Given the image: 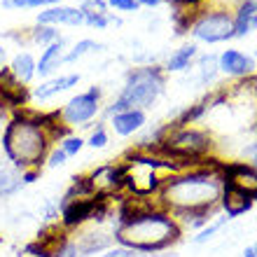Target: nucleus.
<instances>
[{
	"label": "nucleus",
	"instance_id": "4be33fe9",
	"mask_svg": "<svg viewBox=\"0 0 257 257\" xmlns=\"http://www.w3.org/2000/svg\"><path fill=\"white\" fill-rule=\"evenodd\" d=\"M19 187H21V171L14 169L12 164L10 166L0 164V196H12Z\"/></svg>",
	"mask_w": 257,
	"mask_h": 257
},
{
	"label": "nucleus",
	"instance_id": "aec40b11",
	"mask_svg": "<svg viewBox=\"0 0 257 257\" xmlns=\"http://www.w3.org/2000/svg\"><path fill=\"white\" fill-rule=\"evenodd\" d=\"M35 59L28 52H19V54L12 59V63H10V73L17 77V80L21 82V84H28V82L33 80L35 75Z\"/></svg>",
	"mask_w": 257,
	"mask_h": 257
},
{
	"label": "nucleus",
	"instance_id": "ea45409f",
	"mask_svg": "<svg viewBox=\"0 0 257 257\" xmlns=\"http://www.w3.org/2000/svg\"><path fill=\"white\" fill-rule=\"evenodd\" d=\"M252 26H257V17H255V19H252Z\"/></svg>",
	"mask_w": 257,
	"mask_h": 257
},
{
	"label": "nucleus",
	"instance_id": "ddd939ff",
	"mask_svg": "<svg viewBox=\"0 0 257 257\" xmlns=\"http://www.w3.org/2000/svg\"><path fill=\"white\" fill-rule=\"evenodd\" d=\"M80 10H82V14H84V24H89V26L105 28L110 21L119 24L115 17L108 14V3H105V0H84Z\"/></svg>",
	"mask_w": 257,
	"mask_h": 257
},
{
	"label": "nucleus",
	"instance_id": "5701e85b",
	"mask_svg": "<svg viewBox=\"0 0 257 257\" xmlns=\"http://www.w3.org/2000/svg\"><path fill=\"white\" fill-rule=\"evenodd\" d=\"M194 54H196L194 45H185L183 49H178L176 54L169 59V70H185V68L190 66L192 59H194Z\"/></svg>",
	"mask_w": 257,
	"mask_h": 257
},
{
	"label": "nucleus",
	"instance_id": "bb28decb",
	"mask_svg": "<svg viewBox=\"0 0 257 257\" xmlns=\"http://www.w3.org/2000/svg\"><path fill=\"white\" fill-rule=\"evenodd\" d=\"M59 148L66 152V157H75V155H80V150L84 148V141H82L80 136L68 134L66 138H61V141H59Z\"/></svg>",
	"mask_w": 257,
	"mask_h": 257
},
{
	"label": "nucleus",
	"instance_id": "20e7f679",
	"mask_svg": "<svg viewBox=\"0 0 257 257\" xmlns=\"http://www.w3.org/2000/svg\"><path fill=\"white\" fill-rule=\"evenodd\" d=\"M124 169V190L136 199H148L152 194H159L166 178H162L157 171H180L183 166L171 159H157L152 155L131 152L122 162Z\"/></svg>",
	"mask_w": 257,
	"mask_h": 257
},
{
	"label": "nucleus",
	"instance_id": "f8f14e48",
	"mask_svg": "<svg viewBox=\"0 0 257 257\" xmlns=\"http://www.w3.org/2000/svg\"><path fill=\"white\" fill-rule=\"evenodd\" d=\"M38 24L40 26H82L84 24V14H82L80 7L54 5L38 14Z\"/></svg>",
	"mask_w": 257,
	"mask_h": 257
},
{
	"label": "nucleus",
	"instance_id": "cd10ccee",
	"mask_svg": "<svg viewBox=\"0 0 257 257\" xmlns=\"http://www.w3.org/2000/svg\"><path fill=\"white\" fill-rule=\"evenodd\" d=\"M89 145L94 150H103L105 145H108V131H105V126L103 124H98V126L91 131V136H89Z\"/></svg>",
	"mask_w": 257,
	"mask_h": 257
},
{
	"label": "nucleus",
	"instance_id": "a878e982",
	"mask_svg": "<svg viewBox=\"0 0 257 257\" xmlns=\"http://www.w3.org/2000/svg\"><path fill=\"white\" fill-rule=\"evenodd\" d=\"M61 0H3V7H19V10H33V7H54Z\"/></svg>",
	"mask_w": 257,
	"mask_h": 257
},
{
	"label": "nucleus",
	"instance_id": "4468645a",
	"mask_svg": "<svg viewBox=\"0 0 257 257\" xmlns=\"http://www.w3.org/2000/svg\"><path fill=\"white\" fill-rule=\"evenodd\" d=\"M143 124H145V112L143 110H124V112L112 115V119H110V126L115 128L117 136L136 134Z\"/></svg>",
	"mask_w": 257,
	"mask_h": 257
},
{
	"label": "nucleus",
	"instance_id": "473e14b6",
	"mask_svg": "<svg viewBox=\"0 0 257 257\" xmlns=\"http://www.w3.org/2000/svg\"><path fill=\"white\" fill-rule=\"evenodd\" d=\"M103 257H141V255L136 250H128V248H122V245H119V248H108Z\"/></svg>",
	"mask_w": 257,
	"mask_h": 257
},
{
	"label": "nucleus",
	"instance_id": "c9c22d12",
	"mask_svg": "<svg viewBox=\"0 0 257 257\" xmlns=\"http://www.w3.org/2000/svg\"><path fill=\"white\" fill-rule=\"evenodd\" d=\"M138 5H148V7H155V5H159V0H136Z\"/></svg>",
	"mask_w": 257,
	"mask_h": 257
},
{
	"label": "nucleus",
	"instance_id": "f704fd0d",
	"mask_svg": "<svg viewBox=\"0 0 257 257\" xmlns=\"http://www.w3.org/2000/svg\"><path fill=\"white\" fill-rule=\"evenodd\" d=\"M243 257H257V243L248 245V248L243 250Z\"/></svg>",
	"mask_w": 257,
	"mask_h": 257
},
{
	"label": "nucleus",
	"instance_id": "b1692460",
	"mask_svg": "<svg viewBox=\"0 0 257 257\" xmlns=\"http://www.w3.org/2000/svg\"><path fill=\"white\" fill-rule=\"evenodd\" d=\"M96 49H101V45L94 40H80L77 45H75L68 54H63V63H73L77 61V59H82L84 54H89V52H96Z\"/></svg>",
	"mask_w": 257,
	"mask_h": 257
},
{
	"label": "nucleus",
	"instance_id": "c85d7f7f",
	"mask_svg": "<svg viewBox=\"0 0 257 257\" xmlns=\"http://www.w3.org/2000/svg\"><path fill=\"white\" fill-rule=\"evenodd\" d=\"M66 152H63L59 145H54V148L49 150V155H47V159H45V164H47L49 169H56V166H63L66 164Z\"/></svg>",
	"mask_w": 257,
	"mask_h": 257
},
{
	"label": "nucleus",
	"instance_id": "a211bd4d",
	"mask_svg": "<svg viewBox=\"0 0 257 257\" xmlns=\"http://www.w3.org/2000/svg\"><path fill=\"white\" fill-rule=\"evenodd\" d=\"M80 82V75H61V77H52V80L42 82L40 87L33 91V96L38 98V101H47V98H52V96L61 94V91H66V89L75 87Z\"/></svg>",
	"mask_w": 257,
	"mask_h": 257
},
{
	"label": "nucleus",
	"instance_id": "a19ab883",
	"mask_svg": "<svg viewBox=\"0 0 257 257\" xmlns=\"http://www.w3.org/2000/svg\"><path fill=\"white\" fill-rule=\"evenodd\" d=\"M255 56H257V52H255Z\"/></svg>",
	"mask_w": 257,
	"mask_h": 257
},
{
	"label": "nucleus",
	"instance_id": "393cba45",
	"mask_svg": "<svg viewBox=\"0 0 257 257\" xmlns=\"http://www.w3.org/2000/svg\"><path fill=\"white\" fill-rule=\"evenodd\" d=\"M31 38H33V42H40V45H52V42L61 40V35L54 26H40V24H38V28L31 31Z\"/></svg>",
	"mask_w": 257,
	"mask_h": 257
},
{
	"label": "nucleus",
	"instance_id": "58836bf2",
	"mask_svg": "<svg viewBox=\"0 0 257 257\" xmlns=\"http://www.w3.org/2000/svg\"><path fill=\"white\" fill-rule=\"evenodd\" d=\"M5 112H7V110H5V105L0 103V122H3V117H5Z\"/></svg>",
	"mask_w": 257,
	"mask_h": 257
},
{
	"label": "nucleus",
	"instance_id": "0eeeda50",
	"mask_svg": "<svg viewBox=\"0 0 257 257\" xmlns=\"http://www.w3.org/2000/svg\"><path fill=\"white\" fill-rule=\"evenodd\" d=\"M98 110H101V91L96 87H91L89 91H84V94L73 96V98L59 110V119H61L66 126H82V124L91 122Z\"/></svg>",
	"mask_w": 257,
	"mask_h": 257
},
{
	"label": "nucleus",
	"instance_id": "72a5a7b5",
	"mask_svg": "<svg viewBox=\"0 0 257 257\" xmlns=\"http://www.w3.org/2000/svg\"><path fill=\"white\" fill-rule=\"evenodd\" d=\"M54 257H82V252L77 250V245H75V241H68L66 245H63L61 250L56 252Z\"/></svg>",
	"mask_w": 257,
	"mask_h": 257
},
{
	"label": "nucleus",
	"instance_id": "6ab92c4d",
	"mask_svg": "<svg viewBox=\"0 0 257 257\" xmlns=\"http://www.w3.org/2000/svg\"><path fill=\"white\" fill-rule=\"evenodd\" d=\"M220 203H222V208H224V213H227V217H238V215H243V213H248V210L252 208L250 199H248L245 194H241V192L231 190V187H224V190H222Z\"/></svg>",
	"mask_w": 257,
	"mask_h": 257
},
{
	"label": "nucleus",
	"instance_id": "7c9ffc66",
	"mask_svg": "<svg viewBox=\"0 0 257 257\" xmlns=\"http://www.w3.org/2000/svg\"><path fill=\"white\" fill-rule=\"evenodd\" d=\"M217 59L215 56H206V59H201V75H203V80H210L213 75H215L217 70Z\"/></svg>",
	"mask_w": 257,
	"mask_h": 257
},
{
	"label": "nucleus",
	"instance_id": "39448f33",
	"mask_svg": "<svg viewBox=\"0 0 257 257\" xmlns=\"http://www.w3.org/2000/svg\"><path fill=\"white\" fill-rule=\"evenodd\" d=\"M164 87V77L157 68H136L128 73L126 84L122 94L115 98V103L108 108L110 115L124 112V110H143L150 108Z\"/></svg>",
	"mask_w": 257,
	"mask_h": 257
},
{
	"label": "nucleus",
	"instance_id": "7ed1b4c3",
	"mask_svg": "<svg viewBox=\"0 0 257 257\" xmlns=\"http://www.w3.org/2000/svg\"><path fill=\"white\" fill-rule=\"evenodd\" d=\"M222 190V169H217L215 164H208L201 169H192L166 178L159 190V199H162V208L171 210L173 215L208 213L220 203Z\"/></svg>",
	"mask_w": 257,
	"mask_h": 257
},
{
	"label": "nucleus",
	"instance_id": "e433bc0d",
	"mask_svg": "<svg viewBox=\"0 0 257 257\" xmlns=\"http://www.w3.org/2000/svg\"><path fill=\"white\" fill-rule=\"evenodd\" d=\"M169 3H185V5H192V3H199V0H169Z\"/></svg>",
	"mask_w": 257,
	"mask_h": 257
},
{
	"label": "nucleus",
	"instance_id": "9b49d317",
	"mask_svg": "<svg viewBox=\"0 0 257 257\" xmlns=\"http://www.w3.org/2000/svg\"><path fill=\"white\" fill-rule=\"evenodd\" d=\"M28 101V89L26 84H21L12 73L10 68H0V103L5 105V110H17L24 108Z\"/></svg>",
	"mask_w": 257,
	"mask_h": 257
},
{
	"label": "nucleus",
	"instance_id": "f3484780",
	"mask_svg": "<svg viewBox=\"0 0 257 257\" xmlns=\"http://www.w3.org/2000/svg\"><path fill=\"white\" fill-rule=\"evenodd\" d=\"M61 63H63V40H56V42H52V45L45 47L40 61L35 63V66H38L35 73L40 75V77H49Z\"/></svg>",
	"mask_w": 257,
	"mask_h": 257
},
{
	"label": "nucleus",
	"instance_id": "423d86ee",
	"mask_svg": "<svg viewBox=\"0 0 257 257\" xmlns=\"http://www.w3.org/2000/svg\"><path fill=\"white\" fill-rule=\"evenodd\" d=\"M210 148H213L210 136L199 131V128H176L159 143V150L173 159H180V166H183V162L203 159L210 152Z\"/></svg>",
	"mask_w": 257,
	"mask_h": 257
},
{
	"label": "nucleus",
	"instance_id": "9d476101",
	"mask_svg": "<svg viewBox=\"0 0 257 257\" xmlns=\"http://www.w3.org/2000/svg\"><path fill=\"white\" fill-rule=\"evenodd\" d=\"M222 180L224 187L245 194L252 203L257 201V169L250 164H227L222 169Z\"/></svg>",
	"mask_w": 257,
	"mask_h": 257
},
{
	"label": "nucleus",
	"instance_id": "f03ea898",
	"mask_svg": "<svg viewBox=\"0 0 257 257\" xmlns=\"http://www.w3.org/2000/svg\"><path fill=\"white\" fill-rule=\"evenodd\" d=\"M56 122H59V110L49 115H33V112L17 110L7 119L3 136H0V148H3L5 159L19 171H40L49 150L56 143L52 134V126Z\"/></svg>",
	"mask_w": 257,
	"mask_h": 257
},
{
	"label": "nucleus",
	"instance_id": "412c9836",
	"mask_svg": "<svg viewBox=\"0 0 257 257\" xmlns=\"http://www.w3.org/2000/svg\"><path fill=\"white\" fill-rule=\"evenodd\" d=\"M257 17V3L255 0H245L243 5L238 7V14L234 19V35H245L252 26V19Z\"/></svg>",
	"mask_w": 257,
	"mask_h": 257
},
{
	"label": "nucleus",
	"instance_id": "c756f323",
	"mask_svg": "<svg viewBox=\"0 0 257 257\" xmlns=\"http://www.w3.org/2000/svg\"><path fill=\"white\" fill-rule=\"evenodd\" d=\"M222 224H224V220H217V222L208 224L206 229H201V231H199V234L194 236V243H206V241H210V238H213V234H215L217 229H222Z\"/></svg>",
	"mask_w": 257,
	"mask_h": 257
},
{
	"label": "nucleus",
	"instance_id": "2f4dec72",
	"mask_svg": "<svg viewBox=\"0 0 257 257\" xmlns=\"http://www.w3.org/2000/svg\"><path fill=\"white\" fill-rule=\"evenodd\" d=\"M108 7H115L119 12H136L138 10V3L136 0H105Z\"/></svg>",
	"mask_w": 257,
	"mask_h": 257
},
{
	"label": "nucleus",
	"instance_id": "2eb2a0df",
	"mask_svg": "<svg viewBox=\"0 0 257 257\" xmlns=\"http://www.w3.org/2000/svg\"><path fill=\"white\" fill-rule=\"evenodd\" d=\"M112 241H115V236L94 229V231H84V234L75 241V245H77V250H80L82 255H94V252L108 250L110 245H112Z\"/></svg>",
	"mask_w": 257,
	"mask_h": 257
},
{
	"label": "nucleus",
	"instance_id": "f257e3e1",
	"mask_svg": "<svg viewBox=\"0 0 257 257\" xmlns=\"http://www.w3.org/2000/svg\"><path fill=\"white\" fill-rule=\"evenodd\" d=\"M115 241L136 252H157L176 243L180 224L166 208L150 206L145 199H126L119 208Z\"/></svg>",
	"mask_w": 257,
	"mask_h": 257
},
{
	"label": "nucleus",
	"instance_id": "dca6fc26",
	"mask_svg": "<svg viewBox=\"0 0 257 257\" xmlns=\"http://www.w3.org/2000/svg\"><path fill=\"white\" fill-rule=\"evenodd\" d=\"M217 66L229 75H248V73H252L255 63H252L250 56L241 54V52H236V49H227V52L220 56Z\"/></svg>",
	"mask_w": 257,
	"mask_h": 257
},
{
	"label": "nucleus",
	"instance_id": "6e6552de",
	"mask_svg": "<svg viewBox=\"0 0 257 257\" xmlns=\"http://www.w3.org/2000/svg\"><path fill=\"white\" fill-rule=\"evenodd\" d=\"M194 38L203 42H222L227 38H234V19L227 12H210L192 26Z\"/></svg>",
	"mask_w": 257,
	"mask_h": 257
},
{
	"label": "nucleus",
	"instance_id": "4c0bfd02",
	"mask_svg": "<svg viewBox=\"0 0 257 257\" xmlns=\"http://www.w3.org/2000/svg\"><path fill=\"white\" fill-rule=\"evenodd\" d=\"M252 169H257V148H255V152H252V164H250Z\"/></svg>",
	"mask_w": 257,
	"mask_h": 257
},
{
	"label": "nucleus",
	"instance_id": "1a4fd4ad",
	"mask_svg": "<svg viewBox=\"0 0 257 257\" xmlns=\"http://www.w3.org/2000/svg\"><path fill=\"white\" fill-rule=\"evenodd\" d=\"M91 194L101 199H112L119 190H124V169L122 164H105L87 176Z\"/></svg>",
	"mask_w": 257,
	"mask_h": 257
}]
</instances>
